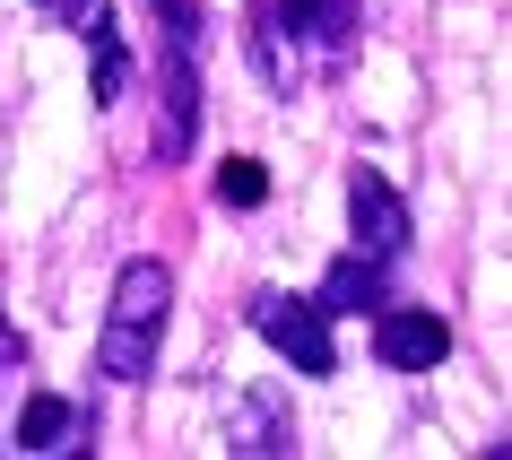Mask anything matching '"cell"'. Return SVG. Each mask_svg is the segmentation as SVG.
I'll return each instance as SVG.
<instances>
[{"label": "cell", "mask_w": 512, "mask_h": 460, "mask_svg": "<svg viewBox=\"0 0 512 460\" xmlns=\"http://www.w3.org/2000/svg\"><path fill=\"white\" fill-rule=\"evenodd\" d=\"M348 235H356V252H374V261H400L408 235H417V217H408L400 183H391L382 165H356L348 174Z\"/></svg>", "instance_id": "3"}, {"label": "cell", "mask_w": 512, "mask_h": 460, "mask_svg": "<svg viewBox=\"0 0 512 460\" xmlns=\"http://www.w3.org/2000/svg\"><path fill=\"white\" fill-rule=\"evenodd\" d=\"M0 452H9V443H0Z\"/></svg>", "instance_id": "15"}, {"label": "cell", "mask_w": 512, "mask_h": 460, "mask_svg": "<svg viewBox=\"0 0 512 460\" xmlns=\"http://www.w3.org/2000/svg\"><path fill=\"white\" fill-rule=\"evenodd\" d=\"M243 53H252V70L270 79V96H304V79H313L304 44L278 27V9H270V0H252V9H243Z\"/></svg>", "instance_id": "8"}, {"label": "cell", "mask_w": 512, "mask_h": 460, "mask_svg": "<svg viewBox=\"0 0 512 460\" xmlns=\"http://www.w3.org/2000/svg\"><path fill=\"white\" fill-rule=\"evenodd\" d=\"M209 191H217V209H270V165L261 157H226Z\"/></svg>", "instance_id": "13"}, {"label": "cell", "mask_w": 512, "mask_h": 460, "mask_svg": "<svg viewBox=\"0 0 512 460\" xmlns=\"http://www.w3.org/2000/svg\"><path fill=\"white\" fill-rule=\"evenodd\" d=\"M165 322H174V270L157 252H139V261L113 270V304H105V330H96V374L148 382L157 374V348H165Z\"/></svg>", "instance_id": "1"}, {"label": "cell", "mask_w": 512, "mask_h": 460, "mask_svg": "<svg viewBox=\"0 0 512 460\" xmlns=\"http://www.w3.org/2000/svg\"><path fill=\"white\" fill-rule=\"evenodd\" d=\"M226 452H243V460H278V452H296L287 391H243V400H226Z\"/></svg>", "instance_id": "9"}, {"label": "cell", "mask_w": 512, "mask_h": 460, "mask_svg": "<svg viewBox=\"0 0 512 460\" xmlns=\"http://www.w3.org/2000/svg\"><path fill=\"white\" fill-rule=\"evenodd\" d=\"M139 9H148V27H157V53H200L209 61L217 18L200 9V0H139Z\"/></svg>", "instance_id": "12"}, {"label": "cell", "mask_w": 512, "mask_h": 460, "mask_svg": "<svg viewBox=\"0 0 512 460\" xmlns=\"http://www.w3.org/2000/svg\"><path fill=\"white\" fill-rule=\"evenodd\" d=\"M61 18H70V35L87 44V96L96 105H122L131 96V44H122V18H113V0H61Z\"/></svg>", "instance_id": "6"}, {"label": "cell", "mask_w": 512, "mask_h": 460, "mask_svg": "<svg viewBox=\"0 0 512 460\" xmlns=\"http://www.w3.org/2000/svg\"><path fill=\"white\" fill-rule=\"evenodd\" d=\"M243 322L261 330V339H270L278 356H287V365H296V374H339V330H330V313L313 296H287V287H252V296H243Z\"/></svg>", "instance_id": "2"}, {"label": "cell", "mask_w": 512, "mask_h": 460, "mask_svg": "<svg viewBox=\"0 0 512 460\" xmlns=\"http://www.w3.org/2000/svg\"><path fill=\"white\" fill-rule=\"evenodd\" d=\"M87 408L61 400V391H35L27 408H18V452H87Z\"/></svg>", "instance_id": "11"}, {"label": "cell", "mask_w": 512, "mask_h": 460, "mask_svg": "<svg viewBox=\"0 0 512 460\" xmlns=\"http://www.w3.org/2000/svg\"><path fill=\"white\" fill-rule=\"evenodd\" d=\"M374 356H382V374H434L452 356V322L434 304H382L374 313Z\"/></svg>", "instance_id": "5"}, {"label": "cell", "mask_w": 512, "mask_h": 460, "mask_svg": "<svg viewBox=\"0 0 512 460\" xmlns=\"http://www.w3.org/2000/svg\"><path fill=\"white\" fill-rule=\"evenodd\" d=\"M270 9H278V27L304 44L313 70H339L356 53V35H365V0H270Z\"/></svg>", "instance_id": "7"}, {"label": "cell", "mask_w": 512, "mask_h": 460, "mask_svg": "<svg viewBox=\"0 0 512 460\" xmlns=\"http://www.w3.org/2000/svg\"><path fill=\"white\" fill-rule=\"evenodd\" d=\"M200 53H157V131H148V157L183 165L191 139H200Z\"/></svg>", "instance_id": "4"}, {"label": "cell", "mask_w": 512, "mask_h": 460, "mask_svg": "<svg viewBox=\"0 0 512 460\" xmlns=\"http://www.w3.org/2000/svg\"><path fill=\"white\" fill-rule=\"evenodd\" d=\"M313 304H322L330 322H339V313H356V322H365V313H382V304H391V261H374V252H356V244H348V252L322 270Z\"/></svg>", "instance_id": "10"}, {"label": "cell", "mask_w": 512, "mask_h": 460, "mask_svg": "<svg viewBox=\"0 0 512 460\" xmlns=\"http://www.w3.org/2000/svg\"><path fill=\"white\" fill-rule=\"evenodd\" d=\"M18 374H27V339H18V322L0 313V400L18 391Z\"/></svg>", "instance_id": "14"}]
</instances>
